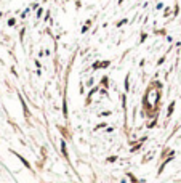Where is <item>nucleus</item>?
Segmentation results:
<instances>
[{"instance_id":"20e7f679","label":"nucleus","mask_w":181,"mask_h":183,"mask_svg":"<svg viewBox=\"0 0 181 183\" xmlns=\"http://www.w3.org/2000/svg\"><path fill=\"white\" fill-rule=\"evenodd\" d=\"M123 92H125L127 95L130 92V72L125 74V80H123Z\"/></svg>"},{"instance_id":"ddd939ff","label":"nucleus","mask_w":181,"mask_h":183,"mask_svg":"<svg viewBox=\"0 0 181 183\" xmlns=\"http://www.w3.org/2000/svg\"><path fill=\"white\" fill-rule=\"evenodd\" d=\"M42 15H43V8H37V13H35V16H37V19H40L42 18Z\"/></svg>"},{"instance_id":"f03ea898","label":"nucleus","mask_w":181,"mask_h":183,"mask_svg":"<svg viewBox=\"0 0 181 183\" xmlns=\"http://www.w3.org/2000/svg\"><path fill=\"white\" fill-rule=\"evenodd\" d=\"M98 85L101 87V89H106V90H109V89H111V85H109V75H103Z\"/></svg>"},{"instance_id":"4be33fe9","label":"nucleus","mask_w":181,"mask_h":183,"mask_svg":"<svg viewBox=\"0 0 181 183\" xmlns=\"http://www.w3.org/2000/svg\"><path fill=\"white\" fill-rule=\"evenodd\" d=\"M162 8H164V3H162V2H160V3H157V7H156V10H162Z\"/></svg>"},{"instance_id":"aec40b11","label":"nucleus","mask_w":181,"mask_h":183,"mask_svg":"<svg viewBox=\"0 0 181 183\" xmlns=\"http://www.w3.org/2000/svg\"><path fill=\"white\" fill-rule=\"evenodd\" d=\"M43 19H45V21H50V11L45 13V18H43Z\"/></svg>"},{"instance_id":"b1692460","label":"nucleus","mask_w":181,"mask_h":183,"mask_svg":"<svg viewBox=\"0 0 181 183\" xmlns=\"http://www.w3.org/2000/svg\"><path fill=\"white\" fill-rule=\"evenodd\" d=\"M114 161H117V157H114V156H112V157H109V159H108V162H114Z\"/></svg>"},{"instance_id":"4468645a","label":"nucleus","mask_w":181,"mask_h":183,"mask_svg":"<svg viewBox=\"0 0 181 183\" xmlns=\"http://www.w3.org/2000/svg\"><path fill=\"white\" fill-rule=\"evenodd\" d=\"M170 15H171V10H170V8H168V7H167V8H165V10H164V18H168V16H170Z\"/></svg>"},{"instance_id":"412c9836","label":"nucleus","mask_w":181,"mask_h":183,"mask_svg":"<svg viewBox=\"0 0 181 183\" xmlns=\"http://www.w3.org/2000/svg\"><path fill=\"white\" fill-rule=\"evenodd\" d=\"M165 39H167V42H170V43L173 42V37H171V35H165Z\"/></svg>"},{"instance_id":"f8f14e48","label":"nucleus","mask_w":181,"mask_h":183,"mask_svg":"<svg viewBox=\"0 0 181 183\" xmlns=\"http://www.w3.org/2000/svg\"><path fill=\"white\" fill-rule=\"evenodd\" d=\"M156 35H167V31L165 29H157V31H154Z\"/></svg>"},{"instance_id":"9d476101","label":"nucleus","mask_w":181,"mask_h":183,"mask_svg":"<svg viewBox=\"0 0 181 183\" xmlns=\"http://www.w3.org/2000/svg\"><path fill=\"white\" fill-rule=\"evenodd\" d=\"M128 23V18H123V19H120L119 23H116V27H122V26H125Z\"/></svg>"},{"instance_id":"dca6fc26","label":"nucleus","mask_w":181,"mask_h":183,"mask_svg":"<svg viewBox=\"0 0 181 183\" xmlns=\"http://www.w3.org/2000/svg\"><path fill=\"white\" fill-rule=\"evenodd\" d=\"M104 127H108V124H106V122H103V124H98L96 127H95V130H99V129H104Z\"/></svg>"},{"instance_id":"1a4fd4ad","label":"nucleus","mask_w":181,"mask_h":183,"mask_svg":"<svg viewBox=\"0 0 181 183\" xmlns=\"http://www.w3.org/2000/svg\"><path fill=\"white\" fill-rule=\"evenodd\" d=\"M148 37H149L148 32H141V34H139V43H144V42L148 40Z\"/></svg>"},{"instance_id":"0eeeda50","label":"nucleus","mask_w":181,"mask_h":183,"mask_svg":"<svg viewBox=\"0 0 181 183\" xmlns=\"http://www.w3.org/2000/svg\"><path fill=\"white\" fill-rule=\"evenodd\" d=\"M63 116L68 117V101H66V95H64V100H63Z\"/></svg>"},{"instance_id":"7ed1b4c3","label":"nucleus","mask_w":181,"mask_h":183,"mask_svg":"<svg viewBox=\"0 0 181 183\" xmlns=\"http://www.w3.org/2000/svg\"><path fill=\"white\" fill-rule=\"evenodd\" d=\"M91 26H93V19H87V21L83 23V26H82V29H80V32H82V34H87V32L90 31Z\"/></svg>"},{"instance_id":"bb28decb","label":"nucleus","mask_w":181,"mask_h":183,"mask_svg":"<svg viewBox=\"0 0 181 183\" xmlns=\"http://www.w3.org/2000/svg\"><path fill=\"white\" fill-rule=\"evenodd\" d=\"M123 3V0H119V2H117V5H122Z\"/></svg>"},{"instance_id":"9b49d317","label":"nucleus","mask_w":181,"mask_h":183,"mask_svg":"<svg viewBox=\"0 0 181 183\" xmlns=\"http://www.w3.org/2000/svg\"><path fill=\"white\" fill-rule=\"evenodd\" d=\"M111 114H112V111H101L98 116H99V117H109Z\"/></svg>"},{"instance_id":"393cba45","label":"nucleus","mask_w":181,"mask_h":183,"mask_svg":"<svg viewBox=\"0 0 181 183\" xmlns=\"http://www.w3.org/2000/svg\"><path fill=\"white\" fill-rule=\"evenodd\" d=\"M144 64H146V60H141V61H139V66H141V67L144 66Z\"/></svg>"},{"instance_id":"6e6552de","label":"nucleus","mask_w":181,"mask_h":183,"mask_svg":"<svg viewBox=\"0 0 181 183\" xmlns=\"http://www.w3.org/2000/svg\"><path fill=\"white\" fill-rule=\"evenodd\" d=\"M167 56H168V53H164V55H162V56L159 58V61H157L156 64H157V66H162V64H164V63H165V60H167Z\"/></svg>"},{"instance_id":"39448f33","label":"nucleus","mask_w":181,"mask_h":183,"mask_svg":"<svg viewBox=\"0 0 181 183\" xmlns=\"http://www.w3.org/2000/svg\"><path fill=\"white\" fill-rule=\"evenodd\" d=\"M83 85H85V89H93L95 87V77H88V79L83 82Z\"/></svg>"},{"instance_id":"423d86ee","label":"nucleus","mask_w":181,"mask_h":183,"mask_svg":"<svg viewBox=\"0 0 181 183\" xmlns=\"http://www.w3.org/2000/svg\"><path fill=\"white\" fill-rule=\"evenodd\" d=\"M175 104H176L175 101H171V103L168 104V108H167V116H168V117H170L171 114H173V111H175Z\"/></svg>"},{"instance_id":"a211bd4d","label":"nucleus","mask_w":181,"mask_h":183,"mask_svg":"<svg viewBox=\"0 0 181 183\" xmlns=\"http://www.w3.org/2000/svg\"><path fill=\"white\" fill-rule=\"evenodd\" d=\"M156 124H157V117H156L154 121H152V122H149V124H148V127H149V129H152V127H154Z\"/></svg>"},{"instance_id":"f3484780","label":"nucleus","mask_w":181,"mask_h":183,"mask_svg":"<svg viewBox=\"0 0 181 183\" xmlns=\"http://www.w3.org/2000/svg\"><path fill=\"white\" fill-rule=\"evenodd\" d=\"M34 64H35V67H37V69H40V67H42V63L39 61V58H37V60L34 61Z\"/></svg>"},{"instance_id":"6ab92c4d","label":"nucleus","mask_w":181,"mask_h":183,"mask_svg":"<svg viewBox=\"0 0 181 183\" xmlns=\"http://www.w3.org/2000/svg\"><path fill=\"white\" fill-rule=\"evenodd\" d=\"M178 13H179V7L176 5V7H175V10H173V16L176 18V16H178Z\"/></svg>"},{"instance_id":"2eb2a0df","label":"nucleus","mask_w":181,"mask_h":183,"mask_svg":"<svg viewBox=\"0 0 181 183\" xmlns=\"http://www.w3.org/2000/svg\"><path fill=\"white\" fill-rule=\"evenodd\" d=\"M8 26H10V27L16 26V19H15V18H10V19H8Z\"/></svg>"},{"instance_id":"a878e982","label":"nucleus","mask_w":181,"mask_h":183,"mask_svg":"<svg viewBox=\"0 0 181 183\" xmlns=\"http://www.w3.org/2000/svg\"><path fill=\"white\" fill-rule=\"evenodd\" d=\"M43 55H45V52H42V50H40V52H39V55H37V56H39V58H42Z\"/></svg>"},{"instance_id":"5701e85b","label":"nucleus","mask_w":181,"mask_h":183,"mask_svg":"<svg viewBox=\"0 0 181 183\" xmlns=\"http://www.w3.org/2000/svg\"><path fill=\"white\" fill-rule=\"evenodd\" d=\"M27 13H29V10H26V11H23V13H21V16H23V18H26V16H27Z\"/></svg>"},{"instance_id":"f257e3e1","label":"nucleus","mask_w":181,"mask_h":183,"mask_svg":"<svg viewBox=\"0 0 181 183\" xmlns=\"http://www.w3.org/2000/svg\"><path fill=\"white\" fill-rule=\"evenodd\" d=\"M109 66H111V60H96L95 63H91L88 66V69H91L95 72V71H99V69H106Z\"/></svg>"}]
</instances>
